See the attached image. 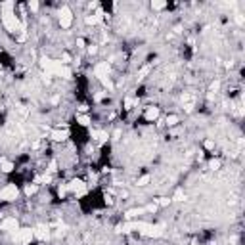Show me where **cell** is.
<instances>
[{"mask_svg": "<svg viewBox=\"0 0 245 245\" xmlns=\"http://www.w3.org/2000/svg\"><path fill=\"white\" fill-rule=\"evenodd\" d=\"M2 8H4V15H2L4 25H6V29H8V31L15 33V31L19 29V21H17V17H15V14L12 12V2H6Z\"/></svg>", "mask_w": 245, "mask_h": 245, "instance_id": "obj_1", "label": "cell"}, {"mask_svg": "<svg viewBox=\"0 0 245 245\" xmlns=\"http://www.w3.org/2000/svg\"><path fill=\"white\" fill-rule=\"evenodd\" d=\"M92 138H94V140H100V142H103V140H107V134H106V132H102V130H92Z\"/></svg>", "mask_w": 245, "mask_h": 245, "instance_id": "obj_15", "label": "cell"}, {"mask_svg": "<svg viewBox=\"0 0 245 245\" xmlns=\"http://www.w3.org/2000/svg\"><path fill=\"white\" fill-rule=\"evenodd\" d=\"M103 100V94L100 92V94H96V102H102Z\"/></svg>", "mask_w": 245, "mask_h": 245, "instance_id": "obj_35", "label": "cell"}, {"mask_svg": "<svg viewBox=\"0 0 245 245\" xmlns=\"http://www.w3.org/2000/svg\"><path fill=\"white\" fill-rule=\"evenodd\" d=\"M65 191H67V186H61V188H60V195H63Z\"/></svg>", "mask_w": 245, "mask_h": 245, "instance_id": "obj_36", "label": "cell"}, {"mask_svg": "<svg viewBox=\"0 0 245 245\" xmlns=\"http://www.w3.org/2000/svg\"><path fill=\"white\" fill-rule=\"evenodd\" d=\"M77 123L82 124V127H88V124H90V119H88L86 115H79L77 117Z\"/></svg>", "mask_w": 245, "mask_h": 245, "instance_id": "obj_18", "label": "cell"}, {"mask_svg": "<svg viewBox=\"0 0 245 245\" xmlns=\"http://www.w3.org/2000/svg\"><path fill=\"white\" fill-rule=\"evenodd\" d=\"M191 245H197V243H191Z\"/></svg>", "mask_w": 245, "mask_h": 245, "instance_id": "obj_40", "label": "cell"}, {"mask_svg": "<svg viewBox=\"0 0 245 245\" xmlns=\"http://www.w3.org/2000/svg\"><path fill=\"white\" fill-rule=\"evenodd\" d=\"M155 209H157V205H155V203H153V205H149V207H145V211H149V213H153Z\"/></svg>", "mask_w": 245, "mask_h": 245, "instance_id": "obj_32", "label": "cell"}, {"mask_svg": "<svg viewBox=\"0 0 245 245\" xmlns=\"http://www.w3.org/2000/svg\"><path fill=\"white\" fill-rule=\"evenodd\" d=\"M0 71H2V67H0Z\"/></svg>", "mask_w": 245, "mask_h": 245, "instance_id": "obj_41", "label": "cell"}, {"mask_svg": "<svg viewBox=\"0 0 245 245\" xmlns=\"http://www.w3.org/2000/svg\"><path fill=\"white\" fill-rule=\"evenodd\" d=\"M165 6H167V2H163V0H155V2H152L153 10H163Z\"/></svg>", "mask_w": 245, "mask_h": 245, "instance_id": "obj_19", "label": "cell"}, {"mask_svg": "<svg viewBox=\"0 0 245 245\" xmlns=\"http://www.w3.org/2000/svg\"><path fill=\"white\" fill-rule=\"evenodd\" d=\"M33 236H35V232L31 230V228H21V230L17 232V241L21 245H29L31 239H33Z\"/></svg>", "mask_w": 245, "mask_h": 245, "instance_id": "obj_6", "label": "cell"}, {"mask_svg": "<svg viewBox=\"0 0 245 245\" xmlns=\"http://www.w3.org/2000/svg\"><path fill=\"white\" fill-rule=\"evenodd\" d=\"M148 236H149V237H159V236H163V228H161V226H149Z\"/></svg>", "mask_w": 245, "mask_h": 245, "instance_id": "obj_13", "label": "cell"}, {"mask_svg": "<svg viewBox=\"0 0 245 245\" xmlns=\"http://www.w3.org/2000/svg\"><path fill=\"white\" fill-rule=\"evenodd\" d=\"M79 111H81V113H84V111H88V106H81V107H79Z\"/></svg>", "mask_w": 245, "mask_h": 245, "instance_id": "obj_38", "label": "cell"}, {"mask_svg": "<svg viewBox=\"0 0 245 245\" xmlns=\"http://www.w3.org/2000/svg\"><path fill=\"white\" fill-rule=\"evenodd\" d=\"M176 123H178V117H176V115H169V117H167V124L173 127V124H176Z\"/></svg>", "mask_w": 245, "mask_h": 245, "instance_id": "obj_21", "label": "cell"}, {"mask_svg": "<svg viewBox=\"0 0 245 245\" xmlns=\"http://www.w3.org/2000/svg\"><path fill=\"white\" fill-rule=\"evenodd\" d=\"M71 23H73V14H71V10H69V8H61V12H60V25H61L63 29H69Z\"/></svg>", "mask_w": 245, "mask_h": 245, "instance_id": "obj_4", "label": "cell"}, {"mask_svg": "<svg viewBox=\"0 0 245 245\" xmlns=\"http://www.w3.org/2000/svg\"><path fill=\"white\" fill-rule=\"evenodd\" d=\"M157 117H159V109L157 107H148L145 109V119H148V121H155Z\"/></svg>", "mask_w": 245, "mask_h": 245, "instance_id": "obj_11", "label": "cell"}, {"mask_svg": "<svg viewBox=\"0 0 245 245\" xmlns=\"http://www.w3.org/2000/svg\"><path fill=\"white\" fill-rule=\"evenodd\" d=\"M50 170H52V173L56 170V161H52V163H50Z\"/></svg>", "mask_w": 245, "mask_h": 245, "instance_id": "obj_39", "label": "cell"}, {"mask_svg": "<svg viewBox=\"0 0 245 245\" xmlns=\"http://www.w3.org/2000/svg\"><path fill=\"white\" fill-rule=\"evenodd\" d=\"M148 71H149V67H144L142 71H140V77H144V75H148Z\"/></svg>", "mask_w": 245, "mask_h": 245, "instance_id": "obj_34", "label": "cell"}, {"mask_svg": "<svg viewBox=\"0 0 245 245\" xmlns=\"http://www.w3.org/2000/svg\"><path fill=\"white\" fill-rule=\"evenodd\" d=\"M40 63H42V67L46 69V73H50V75H58V71L63 67V63H61V61L50 60V58H42V60H40Z\"/></svg>", "mask_w": 245, "mask_h": 245, "instance_id": "obj_2", "label": "cell"}, {"mask_svg": "<svg viewBox=\"0 0 245 245\" xmlns=\"http://www.w3.org/2000/svg\"><path fill=\"white\" fill-rule=\"evenodd\" d=\"M157 203H159L161 207H167V205H169V203H170V199H167V197H161V199H159Z\"/></svg>", "mask_w": 245, "mask_h": 245, "instance_id": "obj_28", "label": "cell"}, {"mask_svg": "<svg viewBox=\"0 0 245 245\" xmlns=\"http://www.w3.org/2000/svg\"><path fill=\"white\" fill-rule=\"evenodd\" d=\"M17 194H19L17 188H15L14 184H8L2 191H0V199L2 201H14L15 197H17Z\"/></svg>", "mask_w": 245, "mask_h": 245, "instance_id": "obj_3", "label": "cell"}, {"mask_svg": "<svg viewBox=\"0 0 245 245\" xmlns=\"http://www.w3.org/2000/svg\"><path fill=\"white\" fill-rule=\"evenodd\" d=\"M67 190L75 191L77 195H84V194H86V186H84V182H82V180H79V178L71 180L69 184H67Z\"/></svg>", "mask_w": 245, "mask_h": 245, "instance_id": "obj_5", "label": "cell"}, {"mask_svg": "<svg viewBox=\"0 0 245 245\" xmlns=\"http://www.w3.org/2000/svg\"><path fill=\"white\" fill-rule=\"evenodd\" d=\"M145 209H130L128 213H127V218H134V216H138V215H142Z\"/></svg>", "mask_w": 245, "mask_h": 245, "instance_id": "obj_16", "label": "cell"}, {"mask_svg": "<svg viewBox=\"0 0 245 245\" xmlns=\"http://www.w3.org/2000/svg\"><path fill=\"white\" fill-rule=\"evenodd\" d=\"M58 75H60V77H63V79H71V71L67 69L65 65H63V67H61V69L58 71Z\"/></svg>", "mask_w": 245, "mask_h": 245, "instance_id": "obj_17", "label": "cell"}, {"mask_svg": "<svg viewBox=\"0 0 245 245\" xmlns=\"http://www.w3.org/2000/svg\"><path fill=\"white\" fill-rule=\"evenodd\" d=\"M236 23H237V25H243V23H245V19H243L241 14H236Z\"/></svg>", "mask_w": 245, "mask_h": 245, "instance_id": "obj_29", "label": "cell"}, {"mask_svg": "<svg viewBox=\"0 0 245 245\" xmlns=\"http://www.w3.org/2000/svg\"><path fill=\"white\" fill-rule=\"evenodd\" d=\"M88 52H90V54H96L98 48H96V46H88Z\"/></svg>", "mask_w": 245, "mask_h": 245, "instance_id": "obj_33", "label": "cell"}, {"mask_svg": "<svg viewBox=\"0 0 245 245\" xmlns=\"http://www.w3.org/2000/svg\"><path fill=\"white\" fill-rule=\"evenodd\" d=\"M134 103H136V102H134L132 98H127V100H124V107H127V109H130V107L134 106Z\"/></svg>", "mask_w": 245, "mask_h": 245, "instance_id": "obj_27", "label": "cell"}, {"mask_svg": "<svg viewBox=\"0 0 245 245\" xmlns=\"http://www.w3.org/2000/svg\"><path fill=\"white\" fill-rule=\"evenodd\" d=\"M205 148H207V149H213V148H215V142H213V140H207V142H205Z\"/></svg>", "mask_w": 245, "mask_h": 245, "instance_id": "obj_31", "label": "cell"}, {"mask_svg": "<svg viewBox=\"0 0 245 245\" xmlns=\"http://www.w3.org/2000/svg\"><path fill=\"white\" fill-rule=\"evenodd\" d=\"M174 201H184V190H176L174 191Z\"/></svg>", "mask_w": 245, "mask_h": 245, "instance_id": "obj_20", "label": "cell"}, {"mask_svg": "<svg viewBox=\"0 0 245 245\" xmlns=\"http://www.w3.org/2000/svg\"><path fill=\"white\" fill-rule=\"evenodd\" d=\"M52 140H54V142H63V140L69 136V132H67V130H52Z\"/></svg>", "mask_w": 245, "mask_h": 245, "instance_id": "obj_9", "label": "cell"}, {"mask_svg": "<svg viewBox=\"0 0 245 245\" xmlns=\"http://www.w3.org/2000/svg\"><path fill=\"white\" fill-rule=\"evenodd\" d=\"M12 169H14V165L10 163V161H6V159H0V170H2V173H10Z\"/></svg>", "mask_w": 245, "mask_h": 245, "instance_id": "obj_14", "label": "cell"}, {"mask_svg": "<svg viewBox=\"0 0 245 245\" xmlns=\"http://www.w3.org/2000/svg\"><path fill=\"white\" fill-rule=\"evenodd\" d=\"M29 8H31V12H36V10H38V2H36V0H31Z\"/></svg>", "mask_w": 245, "mask_h": 245, "instance_id": "obj_25", "label": "cell"}, {"mask_svg": "<svg viewBox=\"0 0 245 245\" xmlns=\"http://www.w3.org/2000/svg\"><path fill=\"white\" fill-rule=\"evenodd\" d=\"M69 60H71V58H69V54H63V61H61V63H67Z\"/></svg>", "mask_w": 245, "mask_h": 245, "instance_id": "obj_37", "label": "cell"}, {"mask_svg": "<svg viewBox=\"0 0 245 245\" xmlns=\"http://www.w3.org/2000/svg\"><path fill=\"white\" fill-rule=\"evenodd\" d=\"M94 73H96V77L98 79H107V73H109V65L106 63V61H103V63H98L96 65V69H94Z\"/></svg>", "mask_w": 245, "mask_h": 245, "instance_id": "obj_7", "label": "cell"}, {"mask_svg": "<svg viewBox=\"0 0 245 245\" xmlns=\"http://www.w3.org/2000/svg\"><path fill=\"white\" fill-rule=\"evenodd\" d=\"M102 15H103V12H98L96 15H86L84 21H86L88 25H96V23H100V21H102Z\"/></svg>", "mask_w": 245, "mask_h": 245, "instance_id": "obj_12", "label": "cell"}, {"mask_svg": "<svg viewBox=\"0 0 245 245\" xmlns=\"http://www.w3.org/2000/svg\"><path fill=\"white\" fill-rule=\"evenodd\" d=\"M209 167H211V169H213V170H216V169H220V161H218V159H213V161H211V165H209Z\"/></svg>", "mask_w": 245, "mask_h": 245, "instance_id": "obj_22", "label": "cell"}, {"mask_svg": "<svg viewBox=\"0 0 245 245\" xmlns=\"http://www.w3.org/2000/svg\"><path fill=\"white\" fill-rule=\"evenodd\" d=\"M149 182V176L145 174V176H142V178H138V186H145Z\"/></svg>", "mask_w": 245, "mask_h": 245, "instance_id": "obj_23", "label": "cell"}, {"mask_svg": "<svg viewBox=\"0 0 245 245\" xmlns=\"http://www.w3.org/2000/svg\"><path fill=\"white\" fill-rule=\"evenodd\" d=\"M33 232H35V237L42 239V241H44V239H48V236H50V232H48V228H46V226H36Z\"/></svg>", "mask_w": 245, "mask_h": 245, "instance_id": "obj_8", "label": "cell"}, {"mask_svg": "<svg viewBox=\"0 0 245 245\" xmlns=\"http://www.w3.org/2000/svg\"><path fill=\"white\" fill-rule=\"evenodd\" d=\"M218 88H220V82H218V81H215V82L211 84V90H213V92H216Z\"/></svg>", "mask_w": 245, "mask_h": 245, "instance_id": "obj_30", "label": "cell"}, {"mask_svg": "<svg viewBox=\"0 0 245 245\" xmlns=\"http://www.w3.org/2000/svg\"><path fill=\"white\" fill-rule=\"evenodd\" d=\"M102 82H103V86H106L107 90H113V82L109 81V79H102Z\"/></svg>", "mask_w": 245, "mask_h": 245, "instance_id": "obj_24", "label": "cell"}, {"mask_svg": "<svg viewBox=\"0 0 245 245\" xmlns=\"http://www.w3.org/2000/svg\"><path fill=\"white\" fill-rule=\"evenodd\" d=\"M35 191H36V186H27V188H25V194H27V195H31V194H35Z\"/></svg>", "mask_w": 245, "mask_h": 245, "instance_id": "obj_26", "label": "cell"}, {"mask_svg": "<svg viewBox=\"0 0 245 245\" xmlns=\"http://www.w3.org/2000/svg\"><path fill=\"white\" fill-rule=\"evenodd\" d=\"M0 228L2 230H17V220L15 218H6V220H2Z\"/></svg>", "mask_w": 245, "mask_h": 245, "instance_id": "obj_10", "label": "cell"}]
</instances>
